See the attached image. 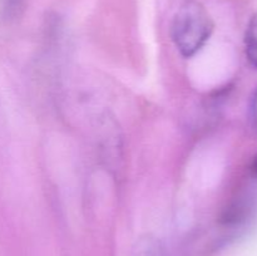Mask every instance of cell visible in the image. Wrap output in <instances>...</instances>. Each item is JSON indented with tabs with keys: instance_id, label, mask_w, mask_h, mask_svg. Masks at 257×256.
Listing matches in <instances>:
<instances>
[{
	"instance_id": "obj_4",
	"label": "cell",
	"mask_w": 257,
	"mask_h": 256,
	"mask_svg": "<svg viewBox=\"0 0 257 256\" xmlns=\"http://www.w3.org/2000/svg\"><path fill=\"white\" fill-rule=\"evenodd\" d=\"M19 2L20 0H0V8H2L4 12L9 13L17 8V5L19 4Z\"/></svg>"
},
{
	"instance_id": "obj_1",
	"label": "cell",
	"mask_w": 257,
	"mask_h": 256,
	"mask_svg": "<svg viewBox=\"0 0 257 256\" xmlns=\"http://www.w3.org/2000/svg\"><path fill=\"white\" fill-rule=\"evenodd\" d=\"M213 32V22L201 3L185 2L172 22V39L181 55L191 58L200 52Z\"/></svg>"
},
{
	"instance_id": "obj_3",
	"label": "cell",
	"mask_w": 257,
	"mask_h": 256,
	"mask_svg": "<svg viewBox=\"0 0 257 256\" xmlns=\"http://www.w3.org/2000/svg\"><path fill=\"white\" fill-rule=\"evenodd\" d=\"M250 117L252 120L253 127L257 130V89L253 93L252 98H251V104H250Z\"/></svg>"
},
{
	"instance_id": "obj_5",
	"label": "cell",
	"mask_w": 257,
	"mask_h": 256,
	"mask_svg": "<svg viewBox=\"0 0 257 256\" xmlns=\"http://www.w3.org/2000/svg\"><path fill=\"white\" fill-rule=\"evenodd\" d=\"M252 171H253V173L257 176V155L255 156V158H253V161H252Z\"/></svg>"
},
{
	"instance_id": "obj_2",
	"label": "cell",
	"mask_w": 257,
	"mask_h": 256,
	"mask_svg": "<svg viewBox=\"0 0 257 256\" xmlns=\"http://www.w3.org/2000/svg\"><path fill=\"white\" fill-rule=\"evenodd\" d=\"M246 55L253 67L257 68V14L250 19L245 34Z\"/></svg>"
}]
</instances>
